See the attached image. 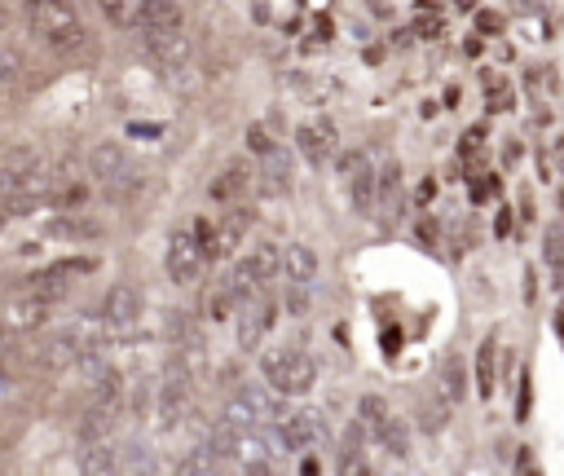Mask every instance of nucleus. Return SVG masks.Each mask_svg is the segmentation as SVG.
Segmentation results:
<instances>
[{
  "label": "nucleus",
  "mask_w": 564,
  "mask_h": 476,
  "mask_svg": "<svg viewBox=\"0 0 564 476\" xmlns=\"http://www.w3.org/2000/svg\"><path fill=\"white\" fill-rule=\"evenodd\" d=\"M260 375H265V384H269L273 393H282V397H305L308 388L317 384L313 358H308L305 349H296V344H273V349H265V353H260Z\"/></svg>",
  "instance_id": "f257e3e1"
},
{
  "label": "nucleus",
  "mask_w": 564,
  "mask_h": 476,
  "mask_svg": "<svg viewBox=\"0 0 564 476\" xmlns=\"http://www.w3.org/2000/svg\"><path fill=\"white\" fill-rule=\"evenodd\" d=\"M27 18L31 31L49 45V49H80L84 45V22L75 13L71 0H27Z\"/></svg>",
  "instance_id": "f03ea898"
},
{
  "label": "nucleus",
  "mask_w": 564,
  "mask_h": 476,
  "mask_svg": "<svg viewBox=\"0 0 564 476\" xmlns=\"http://www.w3.org/2000/svg\"><path fill=\"white\" fill-rule=\"evenodd\" d=\"M278 264H282V247H278V243H256L252 252H243L239 264H234V273H230L234 300L247 305V300L265 296V291L273 287V278H278Z\"/></svg>",
  "instance_id": "7ed1b4c3"
},
{
  "label": "nucleus",
  "mask_w": 564,
  "mask_h": 476,
  "mask_svg": "<svg viewBox=\"0 0 564 476\" xmlns=\"http://www.w3.org/2000/svg\"><path fill=\"white\" fill-rule=\"evenodd\" d=\"M207 247L195 238V229H177L172 234V243H168V256H163V269H168V278L177 282V287H190V282H199L207 269Z\"/></svg>",
  "instance_id": "20e7f679"
},
{
  "label": "nucleus",
  "mask_w": 564,
  "mask_h": 476,
  "mask_svg": "<svg viewBox=\"0 0 564 476\" xmlns=\"http://www.w3.org/2000/svg\"><path fill=\"white\" fill-rule=\"evenodd\" d=\"M89 172H93V181L102 186L106 195H128V190L137 186V168H133V159L124 155L115 142L93 146V155H89Z\"/></svg>",
  "instance_id": "39448f33"
},
{
  "label": "nucleus",
  "mask_w": 564,
  "mask_h": 476,
  "mask_svg": "<svg viewBox=\"0 0 564 476\" xmlns=\"http://www.w3.org/2000/svg\"><path fill=\"white\" fill-rule=\"evenodd\" d=\"M282 415V402L273 393H265L260 384H243L230 402H225V420L230 423H247V428H260V423H278Z\"/></svg>",
  "instance_id": "423d86ee"
},
{
  "label": "nucleus",
  "mask_w": 564,
  "mask_h": 476,
  "mask_svg": "<svg viewBox=\"0 0 564 476\" xmlns=\"http://www.w3.org/2000/svg\"><path fill=\"white\" fill-rule=\"evenodd\" d=\"M375 163L366 151H353V155L340 159V181H344V195H349V203L358 216H370L375 212Z\"/></svg>",
  "instance_id": "0eeeda50"
},
{
  "label": "nucleus",
  "mask_w": 564,
  "mask_h": 476,
  "mask_svg": "<svg viewBox=\"0 0 564 476\" xmlns=\"http://www.w3.org/2000/svg\"><path fill=\"white\" fill-rule=\"evenodd\" d=\"M142 31V49L151 53L163 71H181L190 62V36L181 27H137Z\"/></svg>",
  "instance_id": "6e6552de"
},
{
  "label": "nucleus",
  "mask_w": 564,
  "mask_h": 476,
  "mask_svg": "<svg viewBox=\"0 0 564 476\" xmlns=\"http://www.w3.org/2000/svg\"><path fill=\"white\" fill-rule=\"evenodd\" d=\"M278 441H282V450H291V454L322 446V441H326V415H322V411H308V406L282 415V420H278Z\"/></svg>",
  "instance_id": "1a4fd4ad"
},
{
  "label": "nucleus",
  "mask_w": 564,
  "mask_h": 476,
  "mask_svg": "<svg viewBox=\"0 0 564 476\" xmlns=\"http://www.w3.org/2000/svg\"><path fill=\"white\" fill-rule=\"evenodd\" d=\"M93 269H98L93 256H80V261H57V264H49V269H40V273H31V278H27V291L53 305V300H62V296L71 291L75 273H93Z\"/></svg>",
  "instance_id": "9d476101"
},
{
  "label": "nucleus",
  "mask_w": 564,
  "mask_h": 476,
  "mask_svg": "<svg viewBox=\"0 0 564 476\" xmlns=\"http://www.w3.org/2000/svg\"><path fill=\"white\" fill-rule=\"evenodd\" d=\"M186 406H190V384H186V375H181V370L163 375L159 397H154V423H159V428H177L181 415H186Z\"/></svg>",
  "instance_id": "9b49d317"
},
{
  "label": "nucleus",
  "mask_w": 564,
  "mask_h": 476,
  "mask_svg": "<svg viewBox=\"0 0 564 476\" xmlns=\"http://www.w3.org/2000/svg\"><path fill=\"white\" fill-rule=\"evenodd\" d=\"M278 273H282L287 287H313V282H317V252H313L308 243H287Z\"/></svg>",
  "instance_id": "f8f14e48"
},
{
  "label": "nucleus",
  "mask_w": 564,
  "mask_h": 476,
  "mask_svg": "<svg viewBox=\"0 0 564 476\" xmlns=\"http://www.w3.org/2000/svg\"><path fill=\"white\" fill-rule=\"evenodd\" d=\"M296 146H300V155L308 163H326L331 151H335V124L331 119H308L296 128Z\"/></svg>",
  "instance_id": "ddd939ff"
},
{
  "label": "nucleus",
  "mask_w": 564,
  "mask_h": 476,
  "mask_svg": "<svg viewBox=\"0 0 564 476\" xmlns=\"http://www.w3.org/2000/svg\"><path fill=\"white\" fill-rule=\"evenodd\" d=\"M102 317L110 322V326H133V322L142 317V296H137V287L115 282V287L106 291V300H102Z\"/></svg>",
  "instance_id": "4468645a"
},
{
  "label": "nucleus",
  "mask_w": 564,
  "mask_h": 476,
  "mask_svg": "<svg viewBox=\"0 0 564 476\" xmlns=\"http://www.w3.org/2000/svg\"><path fill=\"white\" fill-rule=\"evenodd\" d=\"M0 322H4V331H40L45 322H49V300H40V296H22V300H13L4 314H0Z\"/></svg>",
  "instance_id": "2eb2a0df"
},
{
  "label": "nucleus",
  "mask_w": 564,
  "mask_h": 476,
  "mask_svg": "<svg viewBox=\"0 0 564 476\" xmlns=\"http://www.w3.org/2000/svg\"><path fill=\"white\" fill-rule=\"evenodd\" d=\"M256 190L265 195V199H278V195H287V190H291V159L282 155L278 146H273V151L265 155V163H260Z\"/></svg>",
  "instance_id": "dca6fc26"
},
{
  "label": "nucleus",
  "mask_w": 564,
  "mask_h": 476,
  "mask_svg": "<svg viewBox=\"0 0 564 476\" xmlns=\"http://www.w3.org/2000/svg\"><path fill=\"white\" fill-rule=\"evenodd\" d=\"M256 181V172H252V163H243V159H234V163H225V172L207 186V199L212 203H230V199H239L247 186Z\"/></svg>",
  "instance_id": "f3484780"
},
{
  "label": "nucleus",
  "mask_w": 564,
  "mask_h": 476,
  "mask_svg": "<svg viewBox=\"0 0 564 476\" xmlns=\"http://www.w3.org/2000/svg\"><path fill=\"white\" fill-rule=\"evenodd\" d=\"M273 317H278V305H273V300H260V305H252V309L243 314V322H239V344H243L247 353L265 344V335H269Z\"/></svg>",
  "instance_id": "a211bd4d"
},
{
  "label": "nucleus",
  "mask_w": 564,
  "mask_h": 476,
  "mask_svg": "<svg viewBox=\"0 0 564 476\" xmlns=\"http://www.w3.org/2000/svg\"><path fill=\"white\" fill-rule=\"evenodd\" d=\"M375 208L388 212V221L402 212V163H384L379 168V177H375Z\"/></svg>",
  "instance_id": "6ab92c4d"
},
{
  "label": "nucleus",
  "mask_w": 564,
  "mask_h": 476,
  "mask_svg": "<svg viewBox=\"0 0 564 476\" xmlns=\"http://www.w3.org/2000/svg\"><path fill=\"white\" fill-rule=\"evenodd\" d=\"M499 388V335H485L476 349V393L490 402Z\"/></svg>",
  "instance_id": "aec40b11"
},
{
  "label": "nucleus",
  "mask_w": 564,
  "mask_h": 476,
  "mask_svg": "<svg viewBox=\"0 0 564 476\" xmlns=\"http://www.w3.org/2000/svg\"><path fill=\"white\" fill-rule=\"evenodd\" d=\"M137 27H181L177 0H142L137 4Z\"/></svg>",
  "instance_id": "412c9836"
},
{
  "label": "nucleus",
  "mask_w": 564,
  "mask_h": 476,
  "mask_svg": "<svg viewBox=\"0 0 564 476\" xmlns=\"http://www.w3.org/2000/svg\"><path fill=\"white\" fill-rule=\"evenodd\" d=\"M375 441L393 454V459H411V428L406 420H397V415H388V423L375 432Z\"/></svg>",
  "instance_id": "4be33fe9"
},
{
  "label": "nucleus",
  "mask_w": 564,
  "mask_h": 476,
  "mask_svg": "<svg viewBox=\"0 0 564 476\" xmlns=\"http://www.w3.org/2000/svg\"><path fill=\"white\" fill-rule=\"evenodd\" d=\"M441 388H446V402H450V406L467 397V367H463L459 353H446V358H441Z\"/></svg>",
  "instance_id": "5701e85b"
},
{
  "label": "nucleus",
  "mask_w": 564,
  "mask_h": 476,
  "mask_svg": "<svg viewBox=\"0 0 564 476\" xmlns=\"http://www.w3.org/2000/svg\"><path fill=\"white\" fill-rule=\"evenodd\" d=\"M388 415H393V411H388V402H384V397H375V393H366V397H361V402H358V420H361V432H366L370 441H375V432H379V428L388 423Z\"/></svg>",
  "instance_id": "b1692460"
},
{
  "label": "nucleus",
  "mask_w": 564,
  "mask_h": 476,
  "mask_svg": "<svg viewBox=\"0 0 564 476\" xmlns=\"http://www.w3.org/2000/svg\"><path fill=\"white\" fill-rule=\"evenodd\" d=\"M115 468H119L115 446H110V441H89V450H84V459H80V472L98 476V472H115Z\"/></svg>",
  "instance_id": "393cba45"
},
{
  "label": "nucleus",
  "mask_w": 564,
  "mask_h": 476,
  "mask_svg": "<svg viewBox=\"0 0 564 476\" xmlns=\"http://www.w3.org/2000/svg\"><path fill=\"white\" fill-rule=\"evenodd\" d=\"M49 234L53 238H71V243H75V238H98L102 225H98V221H84V216H57L49 225Z\"/></svg>",
  "instance_id": "a878e982"
},
{
  "label": "nucleus",
  "mask_w": 564,
  "mask_h": 476,
  "mask_svg": "<svg viewBox=\"0 0 564 476\" xmlns=\"http://www.w3.org/2000/svg\"><path fill=\"white\" fill-rule=\"evenodd\" d=\"M243 229H247V221H243V216H234V221H225V225H216V247H212V256H230V252L239 247V238H243Z\"/></svg>",
  "instance_id": "bb28decb"
},
{
  "label": "nucleus",
  "mask_w": 564,
  "mask_h": 476,
  "mask_svg": "<svg viewBox=\"0 0 564 476\" xmlns=\"http://www.w3.org/2000/svg\"><path fill=\"white\" fill-rule=\"evenodd\" d=\"M419 423H423V432H441L450 423V402H423L419 406Z\"/></svg>",
  "instance_id": "cd10ccee"
},
{
  "label": "nucleus",
  "mask_w": 564,
  "mask_h": 476,
  "mask_svg": "<svg viewBox=\"0 0 564 476\" xmlns=\"http://www.w3.org/2000/svg\"><path fill=\"white\" fill-rule=\"evenodd\" d=\"M18 80H22V57L0 45V93H9Z\"/></svg>",
  "instance_id": "c85d7f7f"
},
{
  "label": "nucleus",
  "mask_w": 564,
  "mask_h": 476,
  "mask_svg": "<svg viewBox=\"0 0 564 476\" xmlns=\"http://www.w3.org/2000/svg\"><path fill=\"white\" fill-rule=\"evenodd\" d=\"M529 402H534V388H529V370H520V397H516V420H529Z\"/></svg>",
  "instance_id": "c756f323"
},
{
  "label": "nucleus",
  "mask_w": 564,
  "mask_h": 476,
  "mask_svg": "<svg viewBox=\"0 0 564 476\" xmlns=\"http://www.w3.org/2000/svg\"><path fill=\"white\" fill-rule=\"evenodd\" d=\"M476 31H481V36H499V31H503V18H499L494 9H481V13H476Z\"/></svg>",
  "instance_id": "7c9ffc66"
},
{
  "label": "nucleus",
  "mask_w": 564,
  "mask_h": 476,
  "mask_svg": "<svg viewBox=\"0 0 564 476\" xmlns=\"http://www.w3.org/2000/svg\"><path fill=\"white\" fill-rule=\"evenodd\" d=\"M247 146H252L256 155H269V151H273V142H269V133H265L260 124H252V128H247Z\"/></svg>",
  "instance_id": "2f4dec72"
},
{
  "label": "nucleus",
  "mask_w": 564,
  "mask_h": 476,
  "mask_svg": "<svg viewBox=\"0 0 564 476\" xmlns=\"http://www.w3.org/2000/svg\"><path fill=\"white\" fill-rule=\"evenodd\" d=\"M494 234H499V238H516V216H512V208H499Z\"/></svg>",
  "instance_id": "473e14b6"
},
{
  "label": "nucleus",
  "mask_w": 564,
  "mask_h": 476,
  "mask_svg": "<svg viewBox=\"0 0 564 476\" xmlns=\"http://www.w3.org/2000/svg\"><path fill=\"white\" fill-rule=\"evenodd\" d=\"M98 4H102V13L110 22H124V18H128V4H124V0H98Z\"/></svg>",
  "instance_id": "72a5a7b5"
},
{
  "label": "nucleus",
  "mask_w": 564,
  "mask_h": 476,
  "mask_svg": "<svg viewBox=\"0 0 564 476\" xmlns=\"http://www.w3.org/2000/svg\"><path fill=\"white\" fill-rule=\"evenodd\" d=\"M414 234H419V243H423V247H437V225H432V221H419V225H414Z\"/></svg>",
  "instance_id": "f704fd0d"
},
{
  "label": "nucleus",
  "mask_w": 564,
  "mask_h": 476,
  "mask_svg": "<svg viewBox=\"0 0 564 476\" xmlns=\"http://www.w3.org/2000/svg\"><path fill=\"white\" fill-rule=\"evenodd\" d=\"M520 159H525V142H508V146H503V163H508V168H516Z\"/></svg>",
  "instance_id": "c9c22d12"
},
{
  "label": "nucleus",
  "mask_w": 564,
  "mask_h": 476,
  "mask_svg": "<svg viewBox=\"0 0 564 476\" xmlns=\"http://www.w3.org/2000/svg\"><path fill=\"white\" fill-rule=\"evenodd\" d=\"M441 31H446V22H441V18H428V22H419V36H428V40H437Z\"/></svg>",
  "instance_id": "e433bc0d"
},
{
  "label": "nucleus",
  "mask_w": 564,
  "mask_h": 476,
  "mask_svg": "<svg viewBox=\"0 0 564 476\" xmlns=\"http://www.w3.org/2000/svg\"><path fill=\"white\" fill-rule=\"evenodd\" d=\"M534 296H538V273L525 269V300H534Z\"/></svg>",
  "instance_id": "4c0bfd02"
},
{
  "label": "nucleus",
  "mask_w": 564,
  "mask_h": 476,
  "mask_svg": "<svg viewBox=\"0 0 564 476\" xmlns=\"http://www.w3.org/2000/svg\"><path fill=\"white\" fill-rule=\"evenodd\" d=\"M534 216H538V212H534V199H529V195H525V199H520V221H525V225H529V221H534Z\"/></svg>",
  "instance_id": "58836bf2"
},
{
  "label": "nucleus",
  "mask_w": 564,
  "mask_h": 476,
  "mask_svg": "<svg viewBox=\"0 0 564 476\" xmlns=\"http://www.w3.org/2000/svg\"><path fill=\"white\" fill-rule=\"evenodd\" d=\"M432 195H437V181H423V186H419V203H428Z\"/></svg>",
  "instance_id": "ea45409f"
},
{
  "label": "nucleus",
  "mask_w": 564,
  "mask_h": 476,
  "mask_svg": "<svg viewBox=\"0 0 564 476\" xmlns=\"http://www.w3.org/2000/svg\"><path fill=\"white\" fill-rule=\"evenodd\" d=\"M516 454H520V459H516V468H520V472H534V459H529V450H516Z\"/></svg>",
  "instance_id": "a19ab883"
},
{
  "label": "nucleus",
  "mask_w": 564,
  "mask_h": 476,
  "mask_svg": "<svg viewBox=\"0 0 564 476\" xmlns=\"http://www.w3.org/2000/svg\"><path fill=\"white\" fill-rule=\"evenodd\" d=\"M551 155H556V168H560V172H564V133H560V137H556V146H551Z\"/></svg>",
  "instance_id": "79ce46f5"
},
{
  "label": "nucleus",
  "mask_w": 564,
  "mask_h": 476,
  "mask_svg": "<svg viewBox=\"0 0 564 476\" xmlns=\"http://www.w3.org/2000/svg\"><path fill=\"white\" fill-rule=\"evenodd\" d=\"M556 335L564 340V300H560V309H556Z\"/></svg>",
  "instance_id": "37998d69"
},
{
  "label": "nucleus",
  "mask_w": 564,
  "mask_h": 476,
  "mask_svg": "<svg viewBox=\"0 0 564 476\" xmlns=\"http://www.w3.org/2000/svg\"><path fill=\"white\" fill-rule=\"evenodd\" d=\"M560 212H564V190H560Z\"/></svg>",
  "instance_id": "c03bdc74"
},
{
  "label": "nucleus",
  "mask_w": 564,
  "mask_h": 476,
  "mask_svg": "<svg viewBox=\"0 0 564 476\" xmlns=\"http://www.w3.org/2000/svg\"><path fill=\"white\" fill-rule=\"evenodd\" d=\"M0 384H4V379H0Z\"/></svg>",
  "instance_id": "a18cd8bd"
}]
</instances>
